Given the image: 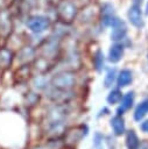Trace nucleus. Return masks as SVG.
Returning a JSON list of instances; mask_svg holds the SVG:
<instances>
[{
  "instance_id": "obj_1",
  "label": "nucleus",
  "mask_w": 148,
  "mask_h": 149,
  "mask_svg": "<svg viewBox=\"0 0 148 149\" xmlns=\"http://www.w3.org/2000/svg\"><path fill=\"white\" fill-rule=\"evenodd\" d=\"M27 26L34 33H42L49 27V20L43 16H33L27 21Z\"/></svg>"
},
{
  "instance_id": "obj_2",
  "label": "nucleus",
  "mask_w": 148,
  "mask_h": 149,
  "mask_svg": "<svg viewBox=\"0 0 148 149\" xmlns=\"http://www.w3.org/2000/svg\"><path fill=\"white\" fill-rule=\"evenodd\" d=\"M111 26H112L111 38H112L113 41L122 40V38L126 36L127 27H126V24H125L124 21H121V20H119V19H113Z\"/></svg>"
},
{
  "instance_id": "obj_3",
  "label": "nucleus",
  "mask_w": 148,
  "mask_h": 149,
  "mask_svg": "<svg viewBox=\"0 0 148 149\" xmlns=\"http://www.w3.org/2000/svg\"><path fill=\"white\" fill-rule=\"evenodd\" d=\"M128 19L131 21V23L138 28L142 27L143 26V20H142V13H141V9H140V6L138 3H134L129 12H128Z\"/></svg>"
},
{
  "instance_id": "obj_4",
  "label": "nucleus",
  "mask_w": 148,
  "mask_h": 149,
  "mask_svg": "<svg viewBox=\"0 0 148 149\" xmlns=\"http://www.w3.org/2000/svg\"><path fill=\"white\" fill-rule=\"evenodd\" d=\"M75 83V78L73 76L69 74V73H64V74H59L57 76L55 79H54V84L55 86L57 87H61V88H68V87H71Z\"/></svg>"
},
{
  "instance_id": "obj_5",
  "label": "nucleus",
  "mask_w": 148,
  "mask_h": 149,
  "mask_svg": "<svg viewBox=\"0 0 148 149\" xmlns=\"http://www.w3.org/2000/svg\"><path fill=\"white\" fill-rule=\"evenodd\" d=\"M59 13L61 15L63 16V19L70 21L73 19L75 14H76V8L72 3L70 2H63L61 6H59Z\"/></svg>"
},
{
  "instance_id": "obj_6",
  "label": "nucleus",
  "mask_w": 148,
  "mask_h": 149,
  "mask_svg": "<svg viewBox=\"0 0 148 149\" xmlns=\"http://www.w3.org/2000/svg\"><path fill=\"white\" fill-rule=\"evenodd\" d=\"M124 55V47L121 44H114L111 47L110 52H108V59L112 63H117L121 59Z\"/></svg>"
},
{
  "instance_id": "obj_7",
  "label": "nucleus",
  "mask_w": 148,
  "mask_h": 149,
  "mask_svg": "<svg viewBox=\"0 0 148 149\" xmlns=\"http://www.w3.org/2000/svg\"><path fill=\"white\" fill-rule=\"evenodd\" d=\"M111 126L115 135H121L125 133V120L121 115H117L111 120Z\"/></svg>"
},
{
  "instance_id": "obj_8",
  "label": "nucleus",
  "mask_w": 148,
  "mask_h": 149,
  "mask_svg": "<svg viewBox=\"0 0 148 149\" xmlns=\"http://www.w3.org/2000/svg\"><path fill=\"white\" fill-rule=\"evenodd\" d=\"M139 144H140V141H139V137L135 134V132L134 130H128L127 132V135H126V146H127V149H138Z\"/></svg>"
},
{
  "instance_id": "obj_9",
  "label": "nucleus",
  "mask_w": 148,
  "mask_h": 149,
  "mask_svg": "<svg viewBox=\"0 0 148 149\" xmlns=\"http://www.w3.org/2000/svg\"><path fill=\"white\" fill-rule=\"evenodd\" d=\"M133 101H134V95H133V92H128L126 95L122 97V101H121V107L118 109V114H122L124 111L126 109H129L133 105Z\"/></svg>"
},
{
  "instance_id": "obj_10",
  "label": "nucleus",
  "mask_w": 148,
  "mask_h": 149,
  "mask_svg": "<svg viewBox=\"0 0 148 149\" xmlns=\"http://www.w3.org/2000/svg\"><path fill=\"white\" fill-rule=\"evenodd\" d=\"M147 113H148V99L143 100L141 104L138 105V107L135 108V112H134V119L136 121H140Z\"/></svg>"
},
{
  "instance_id": "obj_11",
  "label": "nucleus",
  "mask_w": 148,
  "mask_h": 149,
  "mask_svg": "<svg viewBox=\"0 0 148 149\" xmlns=\"http://www.w3.org/2000/svg\"><path fill=\"white\" fill-rule=\"evenodd\" d=\"M132 81V72L129 70H122L118 77V85L120 87L127 86Z\"/></svg>"
},
{
  "instance_id": "obj_12",
  "label": "nucleus",
  "mask_w": 148,
  "mask_h": 149,
  "mask_svg": "<svg viewBox=\"0 0 148 149\" xmlns=\"http://www.w3.org/2000/svg\"><path fill=\"white\" fill-rule=\"evenodd\" d=\"M121 98H122V93L119 90H113L107 95V101L110 104H117V102H119L121 100Z\"/></svg>"
},
{
  "instance_id": "obj_13",
  "label": "nucleus",
  "mask_w": 148,
  "mask_h": 149,
  "mask_svg": "<svg viewBox=\"0 0 148 149\" xmlns=\"http://www.w3.org/2000/svg\"><path fill=\"white\" fill-rule=\"evenodd\" d=\"M10 63V52L7 50H1L0 51V64L6 66Z\"/></svg>"
},
{
  "instance_id": "obj_14",
  "label": "nucleus",
  "mask_w": 148,
  "mask_h": 149,
  "mask_svg": "<svg viewBox=\"0 0 148 149\" xmlns=\"http://www.w3.org/2000/svg\"><path fill=\"white\" fill-rule=\"evenodd\" d=\"M114 79H115V70L113 69V70H110V71L107 72L106 77H105V79H104L105 86H106V87H110V86L113 84Z\"/></svg>"
},
{
  "instance_id": "obj_15",
  "label": "nucleus",
  "mask_w": 148,
  "mask_h": 149,
  "mask_svg": "<svg viewBox=\"0 0 148 149\" xmlns=\"http://www.w3.org/2000/svg\"><path fill=\"white\" fill-rule=\"evenodd\" d=\"M103 62H104V59H103V55H101L100 52H98V55H97V57H96V65H97V69H98V70L101 68Z\"/></svg>"
},
{
  "instance_id": "obj_16",
  "label": "nucleus",
  "mask_w": 148,
  "mask_h": 149,
  "mask_svg": "<svg viewBox=\"0 0 148 149\" xmlns=\"http://www.w3.org/2000/svg\"><path fill=\"white\" fill-rule=\"evenodd\" d=\"M141 129H142L145 133H148V120H146L145 122L141 123Z\"/></svg>"
},
{
  "instance_id": "obj_17",
  "label": "nucleus",
  "mask_w": 148,
  "mask_h": 149,
  "mask_svg": "<svg viewBox=\"0 0 148 149\" xmlns=\"http://www.w3.org/2000/svg\"><path fill=\"white\" fill-rule=\"evenodd\" d=\"M138 149H148V141H142V142L139 144Z\"/></svg>"
}]
</instances>
